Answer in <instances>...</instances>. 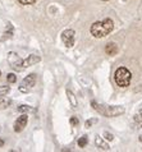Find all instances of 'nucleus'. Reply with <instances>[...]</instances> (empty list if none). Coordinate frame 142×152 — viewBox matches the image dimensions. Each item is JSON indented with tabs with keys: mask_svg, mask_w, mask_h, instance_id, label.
Wrapping results in <instances>:
<instances>
[{
	"mask_svg": "<svg viewBox=\"0 0 142 152\" xmlns=\"http://www.w3.org/2000/svg\"><path fill=\"white\" fill-rule=\"evenodd\" d=\"M40 56H37V55H30L27 59L23 60V67L25 68H28V67H32V65L35 64H37L38 61H40Z\"/></svg>",
	"mask_w": 142,
	"mask_h": 152,
	"instance_id": "8",
	"label": "nucleus"
},
{
	"mask_svg": "<svg viewBox=\"0 0 142 152\" xmlns=\"http://www.w3.org/2000/svg\"><path fill=\"white\" fill-rule=\"evenodd\" d=\"M3 145H4V141H3V139H1V138H0V147H1Z\"/></svg>",
	"mask_w": 142,
	"mask_h": 152,
	"instance_id": "22",
	"label": "nucleus"
},
{
	"mask_svg": "<svg viewBox=\"0 0 142 152\" xmlns=\"http://www.w3.org/2000/svg\"><path fill=\"white\" fill-rule=\"evenodd\" d=\"M104 138H105L106 141H113L114 135L111 134V133H109V132H105V133H104Z\"/></svg>",
	"mask_w": 142,
	"mask_h": 152,
	"instance_id": "20",
	"label": "nucleus"
},
{
	"mask_svg": "<svg viewBox=\"0 0 142 152\" xmlns=\"http://www.w3.org/2000/svg\"><path fill=\"white\" fill-rule=\"evenodd\" d=\"M140 141H141V142H142V135H141V137H140Z\"/></svg>",
	"mask_w": 142,
	"mask_h": 152,
	"instance_id": "23",
	"label": "nucleus"
},
{
	"mask_svg": "<svg viewBox=\"0 0 142 152\" xmlns=\"http://www.w3.org/2000/svg\"><path fill=\"white\" fill-rule=\"evenodd\" d=\"M95 123H97V119L96 118H92V119H88L86 123H84V125H86V128H90L92 124H95Z\"/></svg>",
	"mask_w": 142,
	"mask_h": 152,
	"instance_id": "18",
	"label": "nucleus"
},
{
	"mask_svg": "<svg viewBox=\"0 0 142 152\" xmlns=\"http://www.w3.org/2000/svg\"><path fill=\"white\" fill-rule=\"evenodd\" d=\"M95 145L99 147L100 150H104V151H107V150H110V147L109 145L105 142V139L101 138L100 135H96V138H95Z\"/></svg>",
	"mask_w": 142,
	"mask_h": 152,
	"instance_id": "10",
	"label": "nucleus"
},
{
	"mask_svg": "<svg viewBox=\"0 0 142 152\" xmlns=\"http://www.w3.org/2000/svg\"><path fill=\"white\" fill-rule=\"evenodd\" d=\"M114 28V22L111 21L110 18H106L104 21H99L95 22L94 24L91 26V35L97 38H101L106 35H109Z\"/></svg>",
	"mask_w": 142,
	"mask_h": 152,
	"instance_id": "1",
	"label": "nucleus"
},
{
	"mask_svg": "<svg viewBox=\"0 0 142 152\" xmlns=\"http://www.w3.org/2000/svg\"><path fill=\"white\" fill-rule=\"evenodd\" d=\"M35 84H36V74H28L25 79L22 81V83L19 84V91L23 93H28L33 89Z\"/></svg>",
	"mask_w": 142,
	"mask_h": 152,
	"instance_id": "4",
	"label": "nucleus"
},
{
	"mask_svg": "<svg viewBox=\"0 0 142 152\" xmlns=\"http://www.w3.org/2000/svg\"><path fill=\"white\" fill-rule=\"evenodd\" d=\"M0 74H1V72H0Z\"/></svg>",
	"mask_w": 142,
	"mask_h": 152,
	"instance_id": "24",
	"label": "nucleus"
},
{
	"mask_svg": "<svg viewBox=\"0 0 142 152\" xmlns=\"http://www.w3.org/2000/svg\"><path fill=\"white\" fill-rule=\"evenodd\" d=\"M69 122H71V124H72L73 127H77V125L79 124V120H78V118H77V116H72Z\"/></svg>",
	"mask_w": 142,
	"mask_h": 152,
	"instance_id": "19",
	"label": "nucleus"
},
{
	"mask_svg": "<svg viewBox=\"0 0 142 152\" xmlns=\"http://www.w3.org/2000/svg\"><path fill=\"white\" fill-rule=\"evenodd\" d=\"M6 81L9 82V83H15V81H17V77L13 73H9V74L6 76Z\"/></svg>",
	"mask_w": 142,
	"mask_h": 152,
	"instance_id": "17",
	"label": "nucleus"
},
{
	"mask_svg": "<svg viewBox=\"0 0 142 152\" xmlns=\"http://www.w3.org/2000/svg\"><path fill=\"white\" fill-rule=\"evenodd\" d=\"M18 111L22 112V114H26V112L32 111V109H31L28 105H19V106H18Z\"/></svg>",
	"mask_w": 142,
	"mask_h": 152,
	"instance_id": "14",
	"label": "nucleus"
},
{
	"mask_svg": "<svg viewBox=\"0 0 142 152\" xmlns=\"http://www.w3.org/2000/svg\"><path fill=\"white\" fill-rule=\"evenodd\" d=\"M27 123H28V118H27V115L26 114H22L17 120H15V123H14V130L17 132V133L22 132L26 128Z\"/></svg>",
	"mask_w": 142,
	"mask_h": 152,
	"instance_id": "7",
	"label": "nucleus"
},
{
	"mask_svg": "<svg viewBox=\"0 0 142 152\" xmlns=\"http://www.w3.org/2000/svg\"><path fill=\"white\" fill-rule=\"evenodd\" d=\"M74 36H76V33L73 30H65L61 33V40H63L67 48H72L74 45Z\"/></svg>",
	"mask_w": 142,
	"mask_h": 152,
	"instance_id": "6",
	"label": "nucleus"
},
{
	"mask_svg": "<svg viewBox=\"0 0 142 152\" xmlns=\"http://www.w3.org/2000/svg\"><path fill=\"white\" fill-rule=\"evenodd\" d=\"M12 104V101L9 99H6L5 96H0V109H5Z\"/></svg>",
	"mask_w": 142,
	"mask_h": 152,
	"instance_id": "13",
	"label": "nucleus"
},
{
	"mask_svg": "<svg viewBox=\"0 0 142 152\" xmlns=\"http://www.w3.org/2000/svg\"><path fill=\"white\" fill-rule=\"evenodd\" d=\"M21 4H23V5H28V4H33L36 0H18Z\"/></svg>",
	"mask_w": 142,
	"mask_h": 152,
	"instance_id": "21",
	"label": "nucleus"
},
{
	"mask_svg": "<svg viewBox=\"0 0 142 152\" xmlns=\"http://www.w3.org/2000/svg\"><path fill=\"white\" fill-rule=\"evenodd\" d=\"M132 125H133L134 129H140V128H142V110H138L137 114L133 116Z\"/></svg>",
	"mask_w": 142,
	"mask_h": 152,
	"instance_id": "9",
	"label": "nucleus"
},
{
	"mask_svg": "<svg viewBox=\"0 0 142 152\" xmlns=\"http://www.w3.org/2000/svg\"><path fill=\"white\" fill-rule=\"evenodd\" d=\"M105 53L107 54V55H110V56L115 55V54L118 53V46L115 44H113V42H110V44H107L105 46Z\"/></svg>",
	"mask_w": 142,
	"mask_h": 152,
	"instance_id": "11",
	"label": "nucleus"
},
{
	"mask_svg": "<svg viewBox=\"0 0 142 152\" xmlns=\"http://www.w3.org/2000/svg\"><path fill=\"white\" fill-rule=\"evenodd\" d=\"M87 143H88V138L86 137V135H83V137H81L78 139V146L81 147V148H83L84 146H87Z\"/></svg>",
	"mask_w": 142,
	"mask_h": 152,
	"instance_id": "15",
	"label": "nucleus"
},
{
	"mask_svg": "<svg viewBox=\"0 0 142 152\" xmlns=\"http://www.w3.org/2000/svg\"><path fill=\"white\" fill-rule=\"evenodd\" d=\"M91 106L95 109L97 112H100L101 115H105L107 118H113V116L122 115L124 112V107L123 106H110V105H102L95 101H91Z\"/></svg>",
	"mask_w": 142,
	"mask_h": 152,
	"instance_id": "2",
	"label": "nucleus"
},
{
	"mask_svg": "<svg viewBox=\"0 0 142 152\" xmlns=\"http://www.w3.org/2000/svg\"><path fill=\"white\" fill-rule=\"evenodd\" d=\"M67 96H68V100H69V102H71V105L73 107H76L77 106V99H76L74 93H73L71 89H67Z\"/></svg>",
	"mask_w": 142,
	"mask_h": 152,
	"instance_id": "12",
	"label": "nucleus"
},
{
	"mask_svg": "<svg viewBox=\"0 0 142 152\" xmlns=\"http://www.w3.org/2000/svg\"><path fill=\"white\" fill-rule=\"evenodd\" d=\"M9 92H10V87H8V86H1L0 87V96H6Z\"/></svg>",
	"mask_w": 142,
	"mask_h": 152,
	"instance_id": "16",
	"label": "nucleus"
},
{
	"mask_svg": "<svg viewBox=\"0 0 142 152\" xmlns=\"http://www.w3.org/2000/svg\"><path fill=\"white\" fill-rule=\"evenodd\" d=\"M130 78H132V74L124 67L118 68L117 72H115V82H117L119 87H128L130 83Z\"/></svg>",
	"mask_w": 142,
	"mask_h": 152,
	"instance_id": "3",
	"label": "nucleus"
},
{
	"mask_svg": "<svg viewBox=\"0 0 142 152\" xmlns=\"http://www.w3.org/2000/svg\"><path fill=\"white\" fill-rule=\"evenodd\" d=\"M8 61H9V64L12 65V68H13L14 71L21 72V71L25 69V67H23V60L15 53H9L8 54Z\"/></svg>",
	"mask_w": 142,
	"mask_h": 152,
	"instance_id": "5",
	"label": "nucleus"
}]
</instances>
